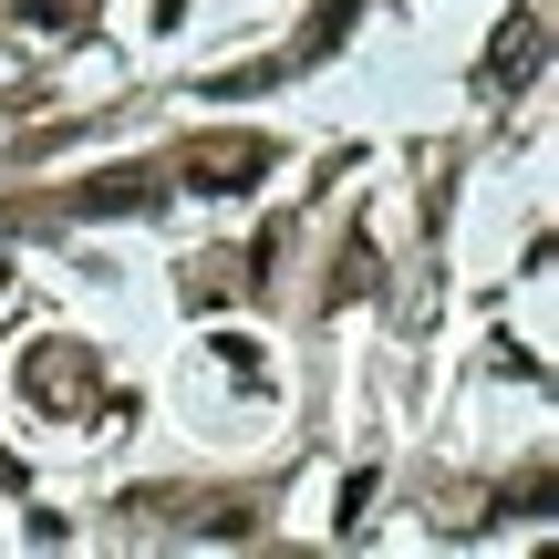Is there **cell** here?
<instances>
[{
	"instance_id": "obj_1",
	"label": "cell",
	"mask_w": 559,
	"mask_h": 559,
	"mask_svg": "<svg viewBox=\"0 0 559 559\" xmlns=\"http://www.w3.org/2000/svg\"><path fill=\"white\" fill-rule=\"evenodd\" d=\"M270 166H280L270 135H187L177 145V187H187V198H249Z\"/></svg>"
},
{
	"instance_id": "obj_2",
	"label": "cell",
	"mask_w": 559,
	"mask_h": 559,
	"mask_svg": "<svg viewBox=\"0 0 559 559\" xmlns=\"http://www.w3.org/2000/svg\"><path fill=\"white\" fill-rule=\"evenodd\" d=\"M21 383H32V404H83L94 394V353H83V342H32Z\"/></svg>"
},
{
	"instance_id": "obj_3",
	"label": "cell",
	"mask_w": 559,
	"mask_h": 559,
	"mask_svg": "<svg viewBox=\"0 0 559 559\" xmlns=\"http://www.w3.org/2000/svg\"><path fill=\"white\" fill-rule=\"evenodd\" d=\"M353 21H362V0H321V11L300 21V41H290V52H280V62H270V73H311V62L332 52V41L353 32Z\"/></svg>"
},
{
	"instance_id": "obj_4",
	"label": "cell",
	"mask_w": 559,
	"mask_h": 559,
	"mask_svg": "<svg viewBox=\"0 0 559 559\" xmlns=\"http://www.w3.org/2000/svg\"><path fill=\"white\" fill-rule=\"evenodd\" d=\"M539 52H549L539 11H519V32H498V52H487V83H498V94H519V83L539 73Z\"/></svg>"
},
{
	"instance_id": "obj_5",
	"label": "cell",
	"mask_w": 559,
	"mask_h": 559,
	"mask_svg": "<svg viewBox=\"0 0 559 559\" xmlns=\"http://www.w3.org/2000/svg\"><path fill=\"white\" fill-rule=\"evenodd\" d=\"M83 218H124V207H156V177H145V166H104L94 187H83Z\"/></svg>"
},
{
	"instance_id": "obj_6",
	"label": "cell",
	"mask_w": 559,
	"mask_h": 559,
	"mask_svg": "<svg viewBox=\"0 0 559 559\" xmlns=\"http://www.w3.org/2000/svg\"><path fill=\"white\" fill-rule=\"evenodd\" d=\"M362 290H373V249H342V270H332V311H342V300H362Z\"/></svg>"
},
{
	"instance_id": "obj_7",
	"label": "cell",
	"mask_w": 559,
	"mask_h": 559,
	"mask_svg": "<svg viewBox=\"0 0 559 559\" xmlns=\"http://www.w3.org/2000/svg\"><path fill=\"white\" fill-rule=\"evenodd\" d=\"M11 21H32V32H73L83 11H73V0H11Z\"/></svg>"
},
{
	"instance_id": "obj_8",
	"label": "cell",
	"mask_w": 559,
	"mask_h": 559,
	"mask_svg": "<svg viewBox=\"0 0 559 559\" xmlns=\"http://www.w3.org/2000/svg\"><path fill=\"white\" fill-rule=\"evenodd\" d=\"M362 508H373V466H353V477H342V498H332V519H342V528H353V519H362Z\"/></svg>"
},
{
	"instance_id": "obj_9",
	"label": "cell",
	"mask_w": 559,
	"mask_h": 559,
	"mask_svg": "<svg viewBox=\"0 0 559 559\" xmlns=\"http://www.w3.org/2000/svg\"><path fill=\"white\" fill-rule=\"evenodd\" d=\"M218 362H228L239 383H260V342H249V332H218Z\"/></svg>"
},
{
	"instance_id": "obj_10",
	"label": "cell",
	"mask_w": 559,
	"mask_h": 559,
	"mask_svg": "<svg viewBox=\"0 0 559 559\" xmlns=\"http://www.w3.org/2000/svg\"><path fill=\"white\" fill-rule=\"evenodd\" d=\"M0 290H11V260H0Z\"/></svg>"
}]
</instances>
